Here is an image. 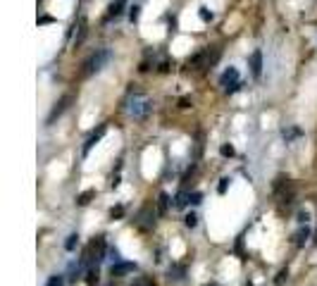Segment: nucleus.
<instances>
[{"label":"nucleus","instance_id":"f257e3e1","mask_svg":"<svg viewBox=\"0 0 317 286\" xmlns=\"http://www.w3.org/2000/svg\"><path fill=\"white\" fill-rule=\"evenodd\" d=\"M153 110V103H150V98L148 95H143V93H131L129 95V100H127V112H129V117H134V119H146L148 114Z\"/></svg>","mask_w":317,"mask_h":286},{"label":"nucleus","instance_id":"f03ea898","mask_svg":"<svg viewBox=\"0 0 317 286\" xmlns=\"http://www.w3.org/2000/svg\"><path fill=\"white\" fill-rule=\"evenodd\" d=\"M112 60V53L108 50V48H98L93 55H91L89 60L84 62V74L86 76H91V74H98L100 69H105L108 67V62Z\"/></svg>","mask_w":317,"mask_h":286},{"label":"nucleus","instance_id":"7ed1b4c3","mask_svg":"<svg viewBox=\"0 0 317 286\" xmlns=\"http://www.w3.org/2000/svg\"><path fill=\"white\" fill-rule=\"evenodd\" d=\"M220 86L224 88V93H236V91L241 88V81H239V69H236V67L224 69V74L220 76Z\"/></svg>","mask_w":317,"mask_h":286},{"label":"nucleus","instance_id":"20e7f679","mask_svg":"<svg viewBox=\"0 0 317 286\" xmlns=\"http://www.w3.org/2000/svg\"><path fill=\"white\" fill-rule=\"evenodd\" d=\"M217 57H220V48H210V50L198 53L196 57H191V62H188V65L203 69V67H212V65H215V62H217Z\"/></svg>","mask_w":317,"mask_h":286},{"label":"nucleus","instance_id":"39448f33","mask_svg":"<svg viewBox=\"0 0 317 286\" xmlns=\"http://www.w3.org/2000/svg\"><path fill=\"white\" fill-rule=\"evenodd\" d=\"M136 224H138L141 229H153V224H155V212H153L150 205L143 208V210H138V215H136Z\"/></svg>","mask_w":317,"mask_h":286},{"label":"nucleus","instance_id":"423d86ee","mask_svg":"<svg viewBox=\"0 0 317 286\" xmlns=\"http://www.w3.org/2000/svg\"><path fill=\"white\" fill-rule=\"evenodd\" d=\"M124 7H127V0H112V2H110V7H108L105 22H112V19H117V17L124 12Z\"/></svg>","mask_w":317,"mask_h":286},{"label":"nucleus","instance_id":"0eeeda50","mask_svg":"<svg viewBox=\"0 0 317 286\" xmlns=\"http://www.w3.org/2000/svg\"><path fill=\"white\" fill-rule=\"evenodd\" d=\"M250 74L255 79L262 76V53L260 50H253V55H250Z\"/></svg>","mask_w":317,"mask_h":286},{"label":"nucleus","instance_id":"6e6552de","mask_svg":"<svg viewBox=\"0 0 317 286\" xmlns=\"http://www.w3.org/2000/svg\"><path fill=\"white\" fill-rule=\"evenodd\" d=\"M69 103H72V95H65V98H62V100H60V103H57L55 108H53V112L48 114V124H53V122H55V117H60L62 112L67 110Z\"/></svg>","mask_w":317,"mask_h":286},{"label":"nucleus","instance_id":"1a4fd4ad","mask_svg":"<svg viewBox=\"0 0 317 286\" xmlns=\"http://www.w3.org/2000/svg\"><path fill=\"white\" fill-rule=\"evenodd\" d=\"M105 129H108V127H105V124H100V127H98L95 132L91 133V136H89V141H86V146H84V155H89V153H91V148H93V146H95V143H98V141L103 138V133H105Z\"/></svg>","mask_w":317,"mask_h":286},{"label":"nucleus","instance_id":"9d476101","mask_svg":"<svg viewBox=\"0 0 317 286\" xmlns=\"http://www.w3.org/2000/svg\"><path fill=\"white\" fill-rule=\"evenodd\" d=\"M167 279H169V282H184V279H186V267H184V265H172V267L167 269Z\"/></svg>","mask_w":317,"mask_h":286},{"label":"nucleus","instance_id":"9b49d317","mask_svg":"<svg viewBox=\"0 0 317 286\" xmlns=\"http://www.w3.org/2000/svg\"><path fill=\"white\" fill-rule=\"evenodd\" d=\"M112 277H124V274H129V272H136V263H117L112 265Z\"/></svg>","mask_w":317,"mask_h":286},{"label":"nucleus","instance_id":"f8f14e48","mask_svg":"<svg viewBox=\"0 0 317 286\" xmlns=\"http://www.w3.org/2000/svg\"><path fill=\"white\" fill-rule=\"evenodd\" d=\"M308 239H310V229H308V224H300V229L294 234V243L298 248H303L308 243Z\"/></svg>","mask_w":317,"mask_h":286},{"label":"nucleus","instance_id":"ddd939ff","mask_svg":"<svg viewBox=\"0 0 317 286\" xmlns=\"http://www.w3.org/2000/svg\"><path fill=\"white\" fill-rule=\"evenodd\" d=\"M191 203V191H179L177 196H174V208L181 210V208H186Z\"/></svg>","mask_w":317,"mask_h":286},{"label":"nucleus","instance_id":"4468645a","mask_svg":"<svg viewBox=\"0 0 317 286\" xmlns=\"http://www.w3.org/2000/svg\"><path fill=\"white\" fill-rule=\"evenodd\" d=\"M298 136H303V132H300L298 127H286V129H284V138H286V143H291V141L298 138Z\"/></svg>","mask_w":317,"mask_h":286},{"label":"nucleus","instance_id":"2eb2a0df","mask_svg":"<svg viewBox=\"0 0 317 286\" xmlns=\"http://www.w3.org/2000/svg\"><path fill=\"white\" fill-rule=\"evenodd\" d=\"M167 208H169V196H167V193H160V198H158V212H160V215H165V212H167Z\"/></svg>","mask_w":317,"mask_h":286},{"label":"nucleus","instance_id":"dca6fc26","mask_svg":"<svg viewBox=\"0 0 317 286\" xmlns=\"http://www.w3.org/2000/svg\"><path fill=\"white\" fill-rule=\"evenodd\" d=\"M76 246H79V234H69L67 241H65V248H67V250H74Z\"/></svg>","mask_w":317,"mask_h":286},{"label":"nucleus","instance_id":"f3484780","mask_svg":"<svg viewBox=\"0 0 317 286\" xmlns=\"http://www.w3.org/2000/svg\"><path fill=\"white\" fill-rule=\"evenodd\" d=\"M131 286H155V279L153 277H138Z\"/></svg>","mask_w":317,"mask_h":286},{"label":"nucleus","instance_id":"a211bd4d","mask_svg":"<svg viewBox=\"0 0 317 286\" xmlns=\"http://www.w3.org/2000/svg\"><path fill=\"white\" fill-rule=\"evenodd\" d=\"M45 286H65V277H62V274H53Z\"/></svg>","mask_w":317,"mask_h":286},{"label":"nucleus","instance_id":"6ab92c4d","mask_svg":"<svg viewBox=\"0 0 317 286\" xmlns=\"http://www.w3.org/2000/svg\"><path fill=\"white\" fill-rule=\"evenodd\" d=\"M108 260H110L112 265L122 263V260H119V250H117V248H108Z\"/></svg>","mask_w":317,"mask_h":286},{"label":"nucleus","instance_id":"aec40b11","mask_svg":"<svg viewBox=\"0 0 317 286\" xmlns=\"http://www.w3.org/2000/svg\"><path fill=\"white\" fill-rule=\"evenodd\" d=\"M93 196H95V191H86V193H81V196L76 198V203H79V205H86V203H89Z\"/></svg>","mask_w":317,"mask_h":286},{"label":"nucleus","instance_id":"412c9836","mask_svg":"<svg viewBox=\"0 0 317 286\" xmlns=\"http://www.w3.org/2000/svg\"><path fill=\"white\" fill-rule=\"evenodd\" d=\"M198 15H201V19H203V22H212V19H215V15H212L207 7H201V12H198Z\"/></svg>","mask_w":317,"mask_h":286},{"label":"nucleus","instance_id":"4be33fe9","mask_svg":"<svg viewBox=\"0 0 317 286\" xmlns=\"http://www.w3.org/2000/svg\"><path fill=\"white\" fill-rule=\"evenodd\" d=\"M184 224H186V227H188V229H193V227H196V224H198V217H196V215H193V212H191V215H186V217H184Z\"/></svg>","mask_w":317,"mask_h":286},{"label":"nucleus","instance_id":"5701e85b","mask_svg":"<svg viewBox=\"0 0 317 286\" xmlns=\"http://www.w3.org/2000/svg\"><path fill=\"white\" fill-rule=\"evenodd\" d=\"M138 17H141V7H138V5L129 7V19H131V22H138Z\"/></svg>","mask_w":317,"mask_h":286},{"label":"nucleus","instance_id":"b1692460","mask_svg":"<svg viewBox=\"0 0 317 286\" xmlns=\"http://www.w3.org/2000/svg\"><path fill=\"white\" fill-rule=\"evenodd\" d=\"M220 153L224 155V157H234V146H229V143H224V146L220 148Z\"/></svg>","mask_w":317,"mask_h":286},{"label":"nucleus","instance_id":"393cba45","mask_svg":"<svg viewBox=\"0 0 317 286\" xmlns=\"http://www.w3.org/2000/svg\"><path fill=\"white\" fill-rule=\"evenodd\" d=\"M308 220H310V212H308V210H300V212H298V222H300V224H308Z\"/></svg>","mask_w":317,"mask_h":286},{"label":"nucleus","instance_id":"a878e982","mask_svg":"<svg viewBox=\"0 0 317 286\" xmlns=\"http://www.w3.org/2000/svg\"><path fill=\"white\" fill-rule=\"evenodd\" d=\"M201 198H203V193H201V191H193V193H191V205H198Z\"/></svg>","mask_w":317,"mask_h":286},{"label":"nucleus","instance_id":"bb28decb","mask_svg":"<svg viewBox=\"0 0 317 286\" xmlns=\"http://www.w3.org/2000/svg\"><path fill=\"white\" fill-rule=\"evenodd\" d=\"M229 181H231V179H222V181H220V186H217V191H220V193H224L226 189H229Z\"/></svg>","mask_w":317,"mask_h":286},{"label":"nucleus","instance_id":"cd10ccee","mask_svg":"<svg viewBox=\"0 0 317 286\" xmlns=\"http://www.w3.org/2000/svg\"><path fill=\"white\" fill-rule=\"evenodd\" d=\"M122 215H124V208H122V205H119V208H112V212H110V217H122Z\"/></svg>","mask_w":317,"mask_h":286},{"label":"nucleus","instance_id":"c85d7f7f","mask_svg":"<svg viewBox=\"0 0 317 286\" xmlns=\"http://www.w3.org/2000/svg\"><path fill=\"white\" fill-rule=\"evenodd\" d=\"M188 105H191V100H188V98H181V100H179V108H188Z\"/></svg>","mask_w":317,"mask_h":286},{"label":"nucleus","instance_id":"c756f323","mask_svg":"<svg viewBox=\"0 0 317 286\" xmlns=\"http://www.w3.org/2000/svg\"><path fill=\"white\" fill-rule=\"evenodd\" d=\"M53 22V17H41V19H38V24H50Z\"/></svg>","mask_w":317,"mask_h":286},{"label":"nucleus","instance_id":"7c9ffc66","mask_svg":"<svg viewBox=\"0 0 317 286\" xmlns=\"http://www.w3.org/2000/svg\"><path fill=\"white\" fill-rule=\"evenodd\" d=\"M207 286H220V284H207Z\"/></svg>","mask_w":317,"mask_h":286},{"label":"nucleus","instance_id":"2f4dec72","mask_svg":"<svg viewBox=\"0 0 317 286\" xmlns=\"http://www.w3.org/2000/svg\"><path fill=\"white\" fill-rule=\"evenodd\" d=\"M315 243H317V231H315Z\"/></svg>","mask_w":317,"mask_h":286}]
</instances>
